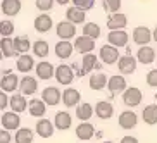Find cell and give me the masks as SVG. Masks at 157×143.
<instances>
[{
	"label": "cell",
	"instance_id": "cell-2",
	"mask_svg": "<svg viewBox=\"0 0 157 143\" xmlns=\"http://www.w3.org/2000/svg\"><path fill=\"white\" fill-rule=\"evenodd\" d=\"M142 100H143L142 90L136 86H129L123 92V103L126 107H136L142 103Z\"/></svg>",
	"mask_w": 157,
	"mask_h": 143
},
{
	"label": "cell",
	"instance_id": "cell-1",
	"mask_svg": "<svg viewBox=\"0 0 157 143\" xmlns=\"http://www.w3.org/2000/svg\"><path fill=\"white\" fill-rule=\"evenodd\" d=\"M56 79L57 83L62 85V86H67L74 81V69L73 66H67V64H60L56 67Z\"/></svg>",
	"mask_w": 157,
	"mask_h": 143
},
{
	"label": "cell",
	"instance_id": "cell-25",
	"mask_svg": "<svg viewBox=\"0 0 157 143\" xmlns=\"http://www.w3.org/2000/svg\"><path fill=\"white\" fill-rule=\"evenodd\" d=\"M36 76L40 79H50V78L56 76V67H54L50 62L42 60V62L36 64Z\"/></svg>",
	"mask_w": 157,
	"mask_h": 143
},
{
	"label": "cell",
	"instance_id": "cell-19",
	"mask_svg": "<svg viewBox=\"0 0 157 143\" xmlns=\"http://www.w3.org/2000/svg\"><path fill=\"white\" fill-rule=\"evenodd\" d=\"M81 100V93L76 88H66L62 92V102L66 107H76Z\"/></svg>",
	"mask_w": 157,
	"mask_h": 143
},
{
	"label": "cell",
	"instance_id": "cell-8",
	"mask_svg": "<svg viewBox=\"0 0 157 143\" xmlns=\"http://www.w3.org/2000/svg\"><path fill=\"white\" fill-rule=\"evenodd\" d=\"M74 48H76V52H79V54H88V52H92L93 48H95V38L88 36V35H81V36L76 38Z\"/></svg>",
	"mask_w": 157,
	"mask_h": 143
},
{
	"label": "cell",
	"instance_id": "cell-29",
	"mask_svg": "<svg viewBox=\"0 0 157 143\" xmlns=\"http://www.w3.org/2000/svg\"><path fill=\"white\" fill-rule=\"evenodd\" d=\"M109 83V78L105 76V73H93L90 76V88L95 90V92H100L107 86Z\"/></svg>",
	"mask_w": 157,
	"mask_h": 143
},
{
	"label": "cell",
	"instance_id": "cell-34",
	"mask_svg": "<svg viewBox=\"0 0 157 143\" xmlns=\"http://www.w3.org/2000/svg\"><path fill=\"white\" fill-rule=\"evenodd\" d=\"M93 114H95V107H92L90 103H78L76 107V117L81 121H90Z\"/></svg>",
	"mask_w": 157,
	"mask_h": 143
},
{
	"label": "cell",
	"instance_id": "cell-49",
	"mask_svg": "<svg viewBox=\"0 0 157 143\" xmlns=\"http://www.w3.org/2000/svg\"><path fill=\"white\" fill-rule=\"evenodd\" d=\"M102 143H112V141H102Z\"/></svg>",
	"mask_w": 157,
	"mask_h": 143
},
{
	"label": "cell",
	"instance_id": "cell-39",
	"mask_svg": "<svg viewBox=\"0 0 157 143\" xmlns=\"http://www.w3.org/2000/svg\"><path fill=\"white\" fill-rule=\"evenodd\" d=\"M102 5H104V10H105V12L114 14V12H119L121 0H102Z\"/></svg>",
	"mask_w": 157,
	"mask_h": 143
},
{
	"label": "cell",
	"instance_id": "cell-31",
	"mask_svg": "<svg viewBox=\"0 0 157 143\" xmlns=\"http://www.w3.org/2000/svg\"><path fill=\"white\" fill-rule=\"evenodd\" d=\"M81 67H83V73H90L93 69H100V64L97 62V55H93L92 52L83 54V59H81Z\"/></svg>",
	"mask_w": 157,
	"mask_h": 143
},
{
	"label": "cell",
	"instance_id": "cell-9",
	"mask_svg": "<svg viewBox=\"0 0 157 143\" xmlns=\"http://www.w3.org/2000/svg\"><path fill=\"white\" fill-rule=\"evenodd\" d=\"M150 40H154V36H152V31L147 26H136L133 29V42L136 45H148Z\"/></svg>",
	"mask_w": 157,
	"mask_h": 143
},
{
	"label": "cell",
	"instance_id": "cell-43",
	"mask_svg": "<svg viewBox=\"0 0 157 143\" xmlns=\"http://www.w3.org/2000/svg\"><path fill=\"white\" fill-rule=\"evenodd\" d=\"M147 85L148 86H152V88H157V69H152V71H148L147 73Z\"/></svg>",
	"mask_w": 157,
	"mask_h": 143
},
{
	"label": "cell",
	"instance_id": "cell-24",
	"mask_svg": "<svg viewBox=\"0 0 157 143\" xmlns=\"http://www.w3.org/2000/svg\"><path fill=\"white\" fill-rule=\"evenodd\" d=\"M19 90H21V93H24V95H35L36 90H38V81L33 78V76H24V78H21Z\"/></svg>",
	"mask_w": 157,
	"mask_h": 143
},
{
	"label": "cell",
	"instance_id": "cell-48",
	"mask_svg": "<svg viewBox=\"0 0 157 143\" xmlns=\"http://www.w3.org/2000/svg\"><path fill=\"white\" fill-rule=\"evenodd\" d=\"M152 36H154V42L157 43V26H155V29L152 31Z\"/></svg>",
	"mask_w": 157,
	"mask_h": 143
},
{
	"label": "cell",
	"instance_id": "cell-50",
	"mask_svg": "<svg viewBox=\"0 0 157 143\" xmlns=\"http://www.w3.org/2000/svg\"><path fill=\"white\" fill-rule=\"evenodd\" d=\"M155 100H157V93H155Z\"/></svg>",
	"mask_w": 157,
	"mask_h": 143
},
{
	"label": "cell",
	"instance_id": "cell-42",
	"mask_svg": "<svg viewBox=\"0 0 157 143\" xmlns=\"http://www.w3.org/2000/svg\"><path fill=\"white\" fill-rule=\"evenodd\" d=\"M73 4L76 5V7H79V9H83V10H90V9H93L95 0H73Z\"/></svg>",
	"mask_w": 157,
	"mask_h": 143
},
{
	"label": "cell",
	"instance_id": "cell-21",
	"mask_svg": "<svg viewBox=\"0 0 157 143\" xmlns=\"http://www.w3.org/2000/svg\"><path fill=\"white\" fill-rule=\"evenodd\" d=\"M28 111H29V115H31V117H43V115H45V111H47V102L43 100V98H40V100L33 98L28 103Z\"/></svg>",
	"mask_w": 157,
	"mask_h": 143
},
{
	"label": "cell",
	"instance_id": "cell-20",
	"mask_svg": "<svg viewBox=\"0 0 157 143\" xmlns=\"http://www.w3.org/2000/svg\"><path fill=\"white\" fill-rule=\"evenodd\" d=\"M93 134H95V129H93L92 122L83 121L81 124L76 126V138L81 140V141H86V140H92Z\"/></svg>",
	"mask_w": 157,
	"mask_h": 143
},
{
	"label": "cell",
	"instance_id": "cell-23",
	"mask_svg": "<svg viewBox=\"0 0 157 143\" xmlns=\"http://www.w3.org/2000/svg\"><path fill=\"white\" fill-rule=\"evenodd\" d=\"M0 7H2V14L12 17L21 12V0H2Z\"/></svg>",
	"mask_w": 157,
	"mask_h": 143
},
{
	"label": "cell",
	"instance_id": "cell-44",
	"mask_svg": "<svg viewBox=\"0 0 157 143\" xmlns=\"http://www.w3.org/2000/svg\"><path fill=\"white\" fill-rule=\"evenodd\" d=\"M0 143H10V134H9V129H2L0 131Z\"/></svg>",
	"mask_w": 157,
	"mask_h": 143
},
{
	"label": "cell",
	"instance_id": "cell-3",
	"mask_svg": "<svg viewBox=\"0 0 157 143\" xmlns=\"http://www.w3.org/2000/svg\"><path fill=\"white\" fill-rule=\"evenodd\" d=\"M2 79H0V88L4 90V92L10 93V92H16L19 88V78L17 74H14L10 69L7 71H2Z\"/></svg>",
	"mask_w": 157,
	"mask_h": 143
},
{
	"label": "cell",
	"instance_id": "cell-40",
	"mask_svg": "<svg viewBox=\"0 0 157 143\" xmlns=\"http://www.w3.org/2000/svg\"><path fill=\"white\" fill-rule=\"evenodd\" d=\"M14 33V23L12 21H2L0 23V35L2 36H10Z\"/></svg>",
	"mask_w": 157,
	"mask_h": 143
},
{
	"label": "cell",
	"instance_id": "cell-32",
	"mask_svg": "<svg viewBox=\"0 0 157 143\" xmlns=\"http://www.w3.org/2000/svg\"><path fill=\"white\" fill-rule=\"evenodd\" d=\"M142 119H143V122L148 124V126L157 124V103H150V105H147L143 109Z\"/></svg>",
	"mask_w": 157,
	"mask_h": 143
},
{
	"label": "cell",
	"instance_id": "cell-36",
	"mask_svg": "<svg viewBox=\"0 0 157 143\" xmlns=\"http://www.w3.org/2000/svg\"><path fill=\"white\" fill-rule=\"evenodd\" d=\"M33 136H35V133H33V129L29 128H19L17 131H16V143H31L33 141Z\"/></svg>",
	"mask_w": 157,
	"mask_h": 143
},
{
	"label": "cell",
	"instance_id": "cell-4",
	"mask_svg": "<svg viewBox=\"0 0 157 143\" xmlns=\"http://www.w3.org/2000/svg\"><path fill=\"white\" fill-rule=\"evenodd\" d=\"M98 57H100V60L104 62V64H116L117 60H119V50H117V47L114 45H104L100 48V54H98Z\"/></svg>",
	"mask_w": 157,
	"mask_h": 143
},
{
	"label": "cell",
	"instance_id": "cell-26",
	"mask_svg": "<svg viewBox=\"0 0 157 143\" xmlns=\"http://www.w3.org/2000/svg\"><path fill=\"white\" fill-rule=\"evenodd\" d=\"M52 26H54V23H52V17L48 14H40L35 17V29L38 33H48Z\"/></svg>",
	"mask_w": 157,
	"mask_h": 143
},
{
	"label": "cell",
	"instance_id": "cell-6",
	"mask_svg": "<svg viewBox=\"0 0 157 143\" xmlns=\"http://www.w3.org/2000/svg\"><path fill=\"white\" fill-rule=\"evenodd\" d=\"M128 40H129L128 33L123 31V29H111L109 35H107V42L111 43V45L117 47V48L119 47H126L128 45Z\"/></svg>",
	"mask_w": 157,
	"mask_h": 143
},
{
	"label": "cell",
	"instance_id": "cell-17",
	"mask_svg": "<svg viewBox=\"0 0 157 143\" xmlns=\"http://www.w3.org/2000/svg\"><path fill=\"white\" fill-rule=\"evenodd\" d=\"M128 24V17L123 12H114L107 19V28L109 29H124Z\"/></svg>",
	"mask_w": 157,
	"mask_h": 143
},
{
	"label": "cell",
	"instance_id": "cell-38",
	"mask_svg": "<svg viewBox=\"0 0 157 143\" xmlns=\"http://www.w3.org/2000/svg\"><path fill=\"white\" fill-rule=\"evenodd\" d=\"M83 35H88V36H92L97 40L100 36V26L97 23H86L83 26Z\"/></svg>",
	"mask_w": 157,
	"mask_h": 143
},
{
	"label": "cell",
	"instance_id": "cell-47",
	"mask_svg": "<svg viewBox=\"0 0 157 143\" xmlns=\"http://www.w3.org/2000/svg\"><path fill=\"white\" fill-rule=\"evenodd\" d=\"M57 4H60V5H66V4H69L71 0H56Z\"/></svg>",
	"mask_w": 157,
	"mask_h": 143
},
{
	"label": "cell",
	"instance_id": "cell-37",
	"mask_svg": "<svg viewBox=\"0 0 157 143\" xmlns=\"http://www.w3.org/2000/svg\"><path fill=\"white\" fill-rule=\"evenodd\" d=\"M33 52H35V55L43 59V57L48 55V43L45 40H36V42L33 43Z\"/></svg>",
	"mask_w": 157,
	"mask_h": 143
},
{
	"label": "cell",
	"instance_id": "cell-46",
	"mask_svg": "<svg viewBox=\"0 0 157 143\" xmlns=\"http://www.w3.org/2000/svg\"><path fill=\"white\" fill-rule=\"evenodd\" d=\"M121 143H138V140L135 138V136H123Z\"/></svg>",
	"mask_w": 157,
	"mask_h": 143
},
{
	"label": "cell",
	"instance_id": "cell-5",
	"mask_svg": "<svg viewBox=\"0 0 157 143\" xmlns=\"http://www.w3.org/2000/svg\"><path fill=\"white\" fill-rule=\"evenodd\" d=\"M57 36L60 38V40H71V38L76 36V24L71 23L69 19L67 21H60L59 24H57Z\"/></svg>",
	"mask_w": 157,
	"mask_h": 143
},
{
	"label": "cell",
	"instance_id": "cell-35",
	"mask_svg": "<svg viewBox=\"0 0 157 143\" xmlns=\"http://www.w3.org/2000/svg\"><path fill=\"white\" fill-rule=\"evenodd\" d=\"M14 47H16V50H17V54L21 55V54H26V52L31 50L33 43L29 42L28 36H17V38H14Z\"/></svg>",
	"mask_w": 157,
	"mask_h": 143
},
{
	"label": "cell",
	"instance_id": "cell-22",
	"mask_svg": "<svg viewBox=\"0 0 157 143\" xmlns=\"http://www.w3.org/2000/svg\"><path fill=\"white\" fill-rule=\"evenodd\" d=\"M54 124H56L57 129H60V131H66V129H69L71 124H73V117H71L69 112L59 111V112L56 114V117H54Z\"/></svg>",
	"mask_w": 157,
	"mask_h": 143
},
{
	"label": "cell",
	"instance_id": "cell-27",
	"mask_svg": "<svg viewBox=\"0 0 157 143\" xmlns=\"http://www.w3.org/2000/svg\"><path fill=\"white\" fill-rule=\"evenodd\" d=\"M0 50H2V57H5V59H10V57L19 55L17 50H16V47H14V40H10L9 36H2Z\"/></svg>",
	"mask_w": 157,
	"mask_h": 143
},
{
	"label": "cell",
	"instance_id": "cell-15",
	"mask_svg": "<svg viewBox=\"0 0 157 143\" xmlns=\"http://www.w3.org/2000/svg\"><path fill=\"white\" fill-rule=\"evenodd\" d=\"M54 129H56V124L48 119H40L35 126V131L40 138H50L54 134Z\"/></svg>",
	"mask_w": 157,
	"mask_h": 143
},
{
	"label": "cell",
	"instance_id": "cell-12",
	"mask_svg": "<svg viewBox=\"0 0 157 143\" xmlns=\"http://www.w3.org/2000/svg\"><path fill=\"white\" fill-rule=\"evenodd\" d=\"M42 98L47 102V105H57L60 102V98H62V93H60V90L57 86H47L45 90L42 92Z\"/></svg>",
	"mask_w": 157,
	"mask_h": 143
},
{
	"label": "cell",
	"instance_id": "cell-45",
	"mask_svg": "<svg viewBox=\"0 0 157 143\" xmlns=\"http://www.w3.org/2000/svg\"><path fill=\"white\" fill-rule=\"evenodd\" d=\"M7 100H10V98H7V92L2 90V93H0V109H2V111H5V107H7Z\"/></svg>",
	"mask_w": 157,
	"mask_h": 143
},
{
	"label": "cell",
	"instance_id": "cell-51",
	"mask_svg": "<svg viewBox=\"0 0 157 143\" xmlns=\"http://www.w3.org/2000/svg\"><path fill=\"white\" fill-rule=\"evenodd\" d=\"M155 62H157V60H155Z\"/></svg>",
	"mask_w": 157,
	"mask_h": 143
},
{
	"label": "cell",
	"instance_id": "cell-13",
	"mask_svg": "<svg viewBox=\"0 0 157 143\" xmlns=\"http://www.w3.org/2000/svg\"><path fill=\"white\" fill-rule=\"evenodd\" d=\"M136 59H138L140 64H152V62L157 60L155 50L148 45H142L138 48V52H136Z\"/></svg>",
	"mask_w": 157,
	"mask_h": 143
},
{
	"label": "cell",
	"instance_id": "cell-14",
	"mask_svg": "<svg viewBox=\"0 0 157 143\" xmlns=\"http://www.w3.org/2000/svg\"><path fill=\"white\" fill-rule=\"evenodd\" d=\"M117 122L123 129H131L138 124V115L135 114L133 111H124L121 112L119 117H117Z\"/></svg>",
	"mask_w": 157,
	"mask_h": 143
},
{
	"label": "cell",
	"instance_id": "cell-7",
	"mask_svg": "<svg viewBox=\"0 0 157 143\" xmlns=\"http://www.w3.org/2000/svg\"><path fill=\"white\" fill-rule=\"evenodd\" d=\"M136 62H138V59H135L133 55H123L119 57V60H117V67H119V73L123 74H133L135 71H136Z\"/></svg>",
	"mask_w": 157,
	"mask_h": 143
},
{
	"label": "cell",
	"instance_id": "cell-10",
	"mask_svg": "<svg viewBox=\"0 0 157 143\" xmlns=\"http://www.w3.org/2000/svg\"><path fill=\"white\" fill-rule=\"evenodd\" d=\"M0 122H2V128L5 129H19L21 124V117H19V112H4L2 117H0Z\"/></svg>",
	"mask_w": 157,
	"mask_h": 143
},
{
	"label": "cell",
	"instance_id": "cell-30",
	"mask_svg": "<svg viewBox=\"0 0 157 143\" xmlns=\"http://www.w3.org/2000/svg\"><path fill=\"white\" fill-rule=\"evenodd\" d=\"M16 67H17V71H21V73H29V71L35 67V60H33V57L28 55V54H21V55L17 57V60H16Z\"/></svg>",
	"mask_w": 157,
	"mask_h": 143
},
{
	"label": "cell",
	"instance_id": "cell-11",
	"mask_svg": "<svg viewBox=\"0 0 157 143\" xmlns=\"http://www.w3.org/2000/svg\"><path fill=\"white\" fill-rule=\"evenodd\" d=\"M107 88L111 90V93H123L128 88V83H126V78L123 74H114L109 78V83H107Z\"/></svg>",
	"mask_w": 157,
	"mask_h": 143
},
{
	"label": "cell",
	"instance_id": "cell-16",
	"mask_svg": "<svg viewBox=\"0 0 157 143\" xmlns=\"http://www.w3.org/2000/svg\"><path fill=\"white\" fill-rule=\"evenodd\" d=\"M95 114H97L98 119H111L112 115H114V107H112L111 102H107V100H100L97 102V105H95Z\"/></svg>",
	"mask_w": 157,
	"mask_h": 143
},
{
	"label": "cell",
	"instance_id": "cell-33",
	"mask_svg": "<svg viewBox=\"0 0 157 143\" xmlns=\"http://www.w3.org/2000/svg\"><path fill=\"white\" fill-rule=\"evenodd\" d=\"M66 17L74 24H83L85 23V10L76 7V5H73V7H69V9L66 10Z\"/></svg>",
	"mask_w": 157,
	"mask_h": 143
},
{
	"label": "cell",
	"instance_id": "cell-28",
	"mask_svg": "<svg viewBox=\"0 0 157 143\" xmlns=\"http://www.w3.org/2000/svg\"><path fill=\"white\" fill-rule=\"evenodd\" d=\"M73 50H74V43H71L69 40H60L56 45V55L59 59H69Z\"/></svg>",
	"mask_w": 157,
	"mask_h": 143
},
{
	"label": "cell",
	"instance_id": "cell-18",
	"mask_svg": "<svg viewBox=\"0 0 157 143\" xmlns=\"http://www.w3.org/2000/svg\"><path fill=\"white\" fill-rule=\"evenodd\" d=\"M9 103H10V109H12L14 112L23 114V112L28 109V103H29V102L26 100V95H24V93H14V95L10 97Z\"/></svg>",
	"mask_w": 157,
	"mask_h": 143
},
{
	"label": "cell",
	"instance_id": "cell-41",
	"mask_svg": "<svg viewBox=\"0 0 157 143\" xmlns=\"http://www.w3.org/2000/svg\"><path fill=\"white\" fill-rule=\"evenodd\" d=\"M54 2L56 0H36L35 4H36V9L42 10V12H48V10L54 7Z\"/></svg>",
	"mask_w": 157,
	"mask_h": 143
}]
</instances>
